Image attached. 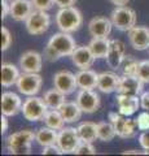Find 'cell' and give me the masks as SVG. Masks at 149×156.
Masks as SVG:
<instances>
[{"mask_svg": "<svg viewBox=\"0 0 149 156\" xmlns=\"http://www.w3.org/2000/svg\"><path fill=\"white\" fill-rule=\"evenodd\" d=\"M117 105H118V111L121 115L132 116L140 108V98H137V95L118 94L117 95Z\"/></svg>", "mask_w": 149, "mask_h": 156, "instance_id": "obj_18", "label": "cell"}, {"mask_svg": "<svg viewBox=\"0 0 149 156\" xmlns=\"http://www.w3.org/2000/svg\"><path fill=\"white\" fill-rule=\"evenodd\" d=\"M43 85V78L39 73H23L17 81V89L21 94L26 96L36 95L40 91Z\"/></svg>", "mask_w": 149, "mask_h": 156, "instance_id": "obj_8", "label": "cell"}, {"mask_svg": "<svg viewBox=\"0 0 149 156\" xmlns=\"http://www.w3.org/2000/svg\"><path fill=\"white\" fill-rule=\"evenodd\" d=\"M82 23H83V16L78 8L65 7L60 8V11L56 14V25L60 29V31L64 33H75L78 31Z\"/></svg>", "mask_w": 149, "mask_h": 156, "instance_id": "obj_2", "label": "cell"}, {"mask_svg": "<svg viewBox=\"0 0 149 156\" xmlns=\"http://www.w3.org/2000/svg\"><path fill=\"white\" fill-rule=\"evenodd\" d=\"M43 122L46 124V126L48 128H52L55 130H61L65 126L66 121L62 117L60 109H48L47 113L43 119Z\"/></svg>", "mask_w": 149, "mask_h": 156, "instance_id": "obj_29", "label": "cell"}, {"mask_svg": "<svg viewBox=\"0 0 149 156\" xmlns=\"http://www.w3.org/2000/svg\"><path fill=\"white\" fill-rule=\"evenodd\" d=\"M35 140V133L30 129L16 131L5 139V146L9 154L27 155L31 151V143Z\"/></svg>", "mask_w": 149, "mask_h": 156, "instance_id": "obj_1", "label": "cell"}, {"mask_svg": "<svg viewBox=\"0 0 149 156\" xmlns=\"http://www.w3.org/2000/svg\"><path fill=\"white\" fill-rule=\"evenodd\" d=\"M59 109L61 112L62 117H64V120L69 124H73V122L79 121L80 116H82V112H83L76 101H65Z\"/></svg>", "mask_w": 149, "mask_h": 156, "instance_id": "obj_24", "label": "cell"}, {"mask_svg": "<svg viewBox=\"0 0 149 156\" xmlns=\"http://www.w3.org/2000/svg\"><path fill=\"white\" fill-rule=\"evenodd\" d=\"M8 2H9V0H8Z\"/></svg>", "mask_w": 149, "mask_h": 156, "instance_id": "obj_46", "label": "cell"}, {"mask_svg": "<svg viewBox=\"0 0 149 156\" xmlns=\"http://www.w3.org/2000/svg\"><path fill=\"white\" fill-rule=\"evenodd\" d=\"M20 72L18 68L11 64V62H4L2 65V85L4 87H11L17 83L18 78H20Z\"/></svg>", "mask_w": 149, "mask_h": 156, "instance_id": "obj_25", "label": "cell"}, {"mask_svg": "<svg viewBox=\"0 0 149 156\" xmlns=\"http://www.w3.org/2000/svg\"><path fill=\"white\" fill-rule=\"evenodd\" d=\"M135 76L144 83H149V60L139 61Z\"/></svg>", "mask_w": 149, "mask_h": 156, "instance_id": "obj_32", "label": "cell"}, {"mask_svg": "<svg viewBox=\"0 0 149 156\" xmlns=\"http://www.w3.org/2000/svg\"><path fill=\"white\" fill-rule=\"evenodd\" d=\"M115 135H117V133H115L114 125L112 122L101 121V122L97 124V136L100 140H103V142H110V140L114 139Z\"/></svg>", "mask_w": 149, "mask_h": 156, "instance_id": "obj_30", "label": "cell"}, {"mask_svg": "<svg viewBox=\"0 0 149 156\" xmlns=\"http://www.w3.org/2000/svg\"><path fill=\"white\" fill-rule=\"evenodd\" d=\"M75 101L86 113H95L101 104L99 94L93 90H79Z\"/></svg>", "mask_w": 149, "mask_h": 156, "instance_id": "obj_10", "label": "cell"}, {"mask_svg": "<svg viewBox=\"0 0 149 156\" xmlns=\"http://www.w3.org/2000/svg\"><path fill=\"white\" fill-rule=\"evenodd\" d=\"M71 61L78 69H90L93 65L95 56L88 46H79L76 47L74 52L71 53Z\"/></svg>", "mask_w": 149, "mask_h": 156, "instance_id": "obj_16", "label": "cell"}, {"mask_svg": "<svg viewBox=\"0 0 149 156\" xmlns=\"http://www.w3.org/2000/svg\"><path fill=\"white\" fill-rule=\"evenodd\" d=\"M110 21L118 30L128 31L130 29L136 25V13L132 8L127 5L115 7V9L110 14Z\"/></svg>", "mask_w": 149, "mask_h": 156, "instance_id": "obj_4", "label": "cell"}, {"mask_svg": "<svg viewBox=\"0 0 149 156\" xmlns=\"http://www.w3.org/2000/svg\"><path fill=\"white\" fill-rule=\"evenodd\" d=\"M136 125L139 130H149V111H144L137 116Z\"/></svg>", "mask_w": 149, "mask_h": 156, "instance_id": "obj_34", "label": "cell"}, {"mask_svg": "<svg viewBox=\"0 0 149 156\" xmlns=\"http://www.w3.org/2000/svg\"><path fill=\"white\" fill-rule=\"evenodd\" d=\"M31 2L38 11H49L55 4V0H31Z\"/></svg>", "mask_w": 149, "mask_h": 156, "instance_id": "obj_36", "label": "cell"}, {"mask_svg": "<svg viewBox=\"0 0 149 156\" xmlns=\"http://www.w3.org/2000/svg\"><path fill=\"white\" fill-rule=\"evenodd\" d=\"M126 50H124V44L123 42L118 41V39H110V47L107 55V62L109 64L110 68L113 69H117V68L121 66L122 61L124 56H126Z\"/></svg>", "mask_w": 149, "mask_h": 156, "instance_id": "obj_20", "label": "cell"}, {"mask_svg": "<svg viewBox=\"0 0 149 156\" xmlns=\"http://www.w3.org/2000/svg\"><path fill=\"white\" fill-rule=\"evenodd\" d=\"M22 100L17 94L12 91H5L2 95V113L8 117L16 116L22 111Z\"/></svg>", "mask_w": 149, "mask_h": 156, "instance_id": "obj_15", "label": "cell"}, {"mask_svg": "<svg viewBox=\"0 0 149 156\" xmlns=\"http://www.w3.org/2000/svg\"><path fill=\"white\" fill-rule=\"evenodd\" d=\"M7 117H8V116H5V115H3V113H2V134L5 133V131L8 130V126H9Z\"/></svg>", "mask_w": 149, "mask_h": 156, "instance_id": "obj_43", "label": "cell"}, {"mask_svg": "<svg viewBox=\"0 0 149 156\" xmlns=\"http://www.w3.org/2000/svg\"><path fill=\"white\" fill-rule=\"evenodd\" d=\"M9 5H11L9 16L14 21H18V22L26 21L27 17L35 11L34 4H32L31 0H11Z\"/></svg>", "mask_w": 149, "mask_h": 156, "instance_id": "obj_13", "label": "cell"}, {"mask_svg": "<svg viewBox=\"0 0 149 156\" xmlns=\"http://www.w3.org/2000/svg\"><path fill=\"white\" fill-rule=\"evenodd\" d=\"M75 154L76 155H95L96 148L92 146V142H83V140H80Z\"/></svg>", "mask_w": 149, "mask_h": 156, "instance_id": "obj_33", "label": "cell"}, {"mask_svg": "<svg viewBox=\"0 0 149 156\" xmlns=\"http://www.w3.org/2000/svg\"><path fill=\"white\" fill-rule=\"evenodd\" d=\"M90 50L96 58H105L110 47V39L108 38H92L88 43Z\"/></svg>", "mask_w": 149, "mask_h": 156, "instance_id": "obj_28", "label": "cell"}, {"mask_svg": "<svg viewBox=\"0 0 149 156\" xmlns=\"http://www.w3.org/2000/svg\"><path fill=\"white\" fill-rule=\"evenodd\" d=\"M139 155V154H143V152H139V151H135V150H128V151H124L123 155Z\"/></svg>", "mask_w": 149, "mask_h": 156, "instance_id": "obj_45", "label": "cell"}, {"mask_svg": "<svg viewBox=\"0 0 149 156\" xmlns=\"http://www.w3.org/2000/svg\"><path fill=\"white\" fill-rule=\"evenodd\" d=\"M43 155H62V151L57 144H52V146H47V147H43L42 151Z\"/></svg>", "mask_w": 149, "mask_h": 156, "instance_id": "obj_39", "label": "cell"}, {"mask_svg": "<svg viewBox=\"0 0 149 156\" xmlns=\"http://www.w3.org/2000/svg\"><path fill=\"white\" fill-rule=\"evenodd\" d=\"M49 109L46 104L43 98H38L35 95L29 96L22 104V115L27 121L35 122V121H43L47 111Z\"/></svg>", "mask_w": 149, "mask_h": 156, "instance_id": "obj_3", "label": "cell"}, {"mask_svg": "<svg viewBox=\"0 0 149 156\" xmlns=\"http://www.w3.org/2000/svg\"><path fill=\"white\" fill-rule=\"evenodd\" d=\"M140 107L144 111H149V91L141 92V95H140Z\"/></svg>", "mask_w": 149, "mask_h": 156, "instance_id": "obj_40", "label": "cell"}, {"mask_svg": "<svg viewBox=\"0 0 149 156\" xmlns=\"http://www.w3.org/2000/svg\"><path fill=\"white\" fill-rule=\"evenodd\" d=\"M76 0H55V4L60 8H65V7H73L75 5Z\"/></svg>", "mask_w": 149, "mask_h": 156, "instance_id": "obj_41", "label": "cell"}, {"mask_svg": "<svg viewBox=\"0 0 149 156\" xmlns=\"http://www.w3.org/2000/svg\"><path fill=\"white\" fill-rule=\"evenodd\" d=\"M2 5H3V18H5L8 14H9V12H11V5L8 4V0H3L2 2Z\"/></svg>", "mask_w": 149, "mask_h": 156, "instance_id": "obj_42", "label": "cell"}, {"mask_svg": "<svg viewBox=\"0 0 149 156\" xmlns=\"http://www.w3.org/2000/svg\"><path fill=\"white\" fill-rule=\"evenodd\" d=\"M79 143L80 138L75 128H62L59 130L57 146L61 148L62 154H75Z\"/></svg>", "mask_w": 149, "mask_h": 156, "instance_id": "obj_9", "label": "cell"}, {"mask_svg": "<svg viewBox=\"0 0 149 156\" xmlns=\"http://www.w3.org/2000/svg\"><path fill=\"white\" fill-rule=\"evenodd\" d=\"M137 64H139V61L134 56H124L122 64H121V66H119V69L122 70V74L135 76Z\"/></svg>", "mask_w": 149, "mask_h": 156, "instance_id": "obj_31", "label": "cell"}, {"mask_svg": "<svg viewBox=\"0 0 149 156\" xmlns=\"http://www.w3.org/2000/svg\"><path fill=\"white\" fill-rule=\"evenodd\" d=\"M43 56H44L46 60H47V61H49V62H53V61L59 60V58L61 57L59 53H57L49 44H47V47L44 48V53H43Z\"/></svg>", "mask_w": 149, "mask_h": 156, "instance_id": "obj_37", "label": "cell"}, {"mask_svg": "<svg viewBox=\"0 0 149 156\" xmlns=\"http://www.w3.org/2000/svg\"><path fill=\"white\" fill-rule=\"evenodd\" d=\"M12 42H13V38L11 31L7 27H2V50L7 51L12 46Z\"/></svg>", "mask_w": 149, "mask_h": 156, "instance_id": "obj_35", "label": "cell"}, {"mask_svg": "<svg viewBox=\"0 0 149 156\" xmlns=\"http://www.w3.org/2000/svg\"><path fill=\"white\" fill-rule=\"evenodd\" d=\"M76 130H78L80 140H83V142H92L93 143L96 139H99L97 124L92 122V121H86V122L79 124Z\"/></svg>", "mask_w": 149, "mask_h": 156, "instance_id": "obj_26", "label": "cell"}, {"mask_svg": "<svg viewBox=\"0 0 149 156\" xmlns=\"http://www.w3.org/2000/svg\"><path fill=\"white\" fill-rule=\"evenodd\" d=\"M119 77L114 72H103L99 74L97 81V89L104 92V94H110V92L117 91L118 83H119Z\"/></svg>", "mask_w": 149, "mask_h": 156, "instance_id": "obj_22", "label": "cell"}, {"mask_svg": "<svg viewBox=\"0 0 149 156\" xmlns=\"http://www.w3.org/2000/svg\"><path fill=\"white\" fill-rule=\"evenodd\" d=\"M53 85L65 95H70L78 89L76 85V76L69 70H60L53 77Z\"/></svg>", "mask_w": 149, "mask_h": 156, "instance_id": "obj_11", "label": "cell"}, {"mask_svg": "<svg viewBox=\"0 0 149 156\" xmlns=\"http://www.w3.org/2000/svg\"><path fill=\"white\" fill-rule=\"evenodd\" d=\"M76 85L80 90H93L97 89L99 73L92 69H79L76 73Z\"/></svg>", "mask_w": 149, "mask_h": 156, "instance_id": "obj_21", "label": "cell"}, {"mask_svg": "<svg viewBox=\"0 0 149 156\" xmlns=\"http://www.w3.org/2000/svg\"><path fill=\"white\" fill-rule=\"evenodd\" d=\"M59 130H55L52 128H40L35 131V140L36 143L42 146V147H47V146L57 144V138H59Z\"/></svg>", "mask_w": 149, "mask_h": 156, "instance_id": "obj_23", "label": "cell"}, {"mask_svg": "<svg viewBox=\"0 0 149 156\" xmlns=\"http://www.w3.org/2000/svg\"><path fill=\"white\" fill-rule=\"evenodd\" d=\"M43 66V56L36 51H27L20 57V68L23 73H39Z\"/></svg>", "mask_w": 149, "mask_h": 156, "instance_id": "obj_14", "label": "cell"}, {"mask_svg": "<svg viewBox=\"0 0 149 156\" xmlns=\"http://www.w3.org/2000/svg\"><path fill=\"white\" fill-rule=\"evenodd\" d=\"M143 85H144V82H141L136 76L122 74L121 78H119L117 92L118 94L139 95L143 92Z\"/></svg>", "mask_w": 149, "mask_h": 156, "instance_id": "obj_17", "label": "cell"}, {"mask_svg": "<svg viewBox=\"0 0 149 156\" xmlns=\"http://www.w3.org/2000/svg\"><path fill=\"white\" fill-rule=\"evenodd\" d=\"M109 2L112 4H114L115 7H122V5H126L130 0H109Z\"/></svg>", "mask_w": 149, "mask_h": 156, "instance_id": "obj_44", "label": "cell"}, {"mask_svg": "<svg viewBox=\"0 0 149 156\" xmlns=\"http://www.w3.org/2000/svg\"><path fill=\"white\" fill-rule=\"evenodd\" d=\"M26 30L31 35H42L44 34L51 25V17L47 11H38L35 9L25 21Z\"/></svg>", "mask_w": 149, "mask_h": 156, "instance_id": "obj_5", "label": "cell"}, {"mask_svg": "<svg viewBox=\"0 0 149 156\" xmlns=\"http://www.w3.org/2000/svg\"><path fill=\"white\" fill-rule=\"evenodd\" d=\"M128 33V41L135 50L144 51L149 50V27L147 26H134L130 29Z\"/></svg>", "mask_w": 149, "mask_h": 156, "instance_id": "obj_12", "label": "cell"}, {"mask_svg": "<svg viewBox=\"0 0 149 156\" xmlns=\"http://www.w3.org/2000/svg\"><path fill=\"white\" fill-rule=\"evenodd\" d=\"M109 120L110 122L114 125L115 133L119 138L127 139V138H132L136 134V121L135 120H128L127 116L121 115V113H115V112H110L109 113Z\"/></svg>", "mask_w": 149, "mask_h": 156, "instance_id": "obj_6", "label": "cell"}, {"mask_svg": "<svg viewBox=\"0 0 149 156\" xmlns=\"http://www.w3.org/2000/svg\"><path fill=\"white\" fill-rule=\"evenodd\" d=\"M139 143L145 151H149V130H144L139 135Z\"/></svg>", "mask_w": 149, "mask_h": 156, "instance_id": "obj_38", "label": "cell"}, {"mask_svg": "<svg viewBox=\"0 0 149 156\" xmlns=\"http://www.w3.org/2000/svg\"><path fill=\"white\" fill-rule=\"evenodd\" d=\"M48 44L53 48L61 57L71 56V53L76 48V43L74 38L70 35V33H64V31L53 34L49 39V42H48Z\"/></svg>", "mask_w": 149, "mask_h": 156, "instance_id": "obj_7", "label": "cell"}, {"mask_svg": "<svg viewBox=\"0 0 149 156\" xmlns=\"http://www.w3.org/2000/svg\"><path fill=\"white\" fill-rule=\"evenodd\" d=\"M65 94L61 92L59 89H51V90H47L43 95V99H44L47 107L49 109H59L60 107L66 101L65 99Z\"/></svg>", "mask_w": 149, "mask_h": 156, "instance_id": "obj_27", "label": "cell"}, {"mask_svg": "<svg viewBox=\"0 0 149 156\" xmlns=\"http://www.w3.org/2000/svg\"><path fill=\"white\" fill-rule=\"evenodd\" d=\"M113 23L110 18L99 16L95 17L88 23V31L92 38H108L110 31H112Z\"/></svg>", "mask_w": 149, "mask_h": 156, "instance_id": "obj_19", "label": "cell"}]
</instances>
